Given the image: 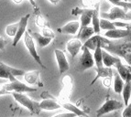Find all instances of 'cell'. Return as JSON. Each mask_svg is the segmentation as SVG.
Segmentation results:
<instances>
[{
    "instance_id": "1",
    "label": "cell",
    "mask_w": 131,
    "mask_h": 117,
    "mask_svg": "<svg viewBox=\"0 0 131 117\" xmlns=\"http://www.w3.org/2000/svg\"><path fill=\"white\" fill-rule=\"evenodd\" d=\"M103 49L125 58L126 61L131 65V42L114 43L109 40L104 46Z\"/></svg>"
},
{
    "instance_id": "2",
    "label": "cell",
    "mask_w": 131,
    "mask_h": 117,
    "mask_svg": "<svg viewBox=\"0 0 131 117\" xmlns=\"http://www.w3.org/2000/svg\"><path fill=\"white\" fill-rule=\"evenodd\" d=\"M12 95L18 103L21 104L22 106L26 107L31 113V114H39L40 111H41V109L39 107V102L29 99L26 94H24V92H15L14 91V92H12Z\"/></svg>"
},
{
    "instance_id": "3",
    "label": "cell",
    "mask_w": 131,
    "mask_h": 117,
    "mask_svg": "<svg viewBox=\"0 0 131 117\" xmlns=\"http://www.w3.org/2000/svg\"><path fill=\"white\" fill-rule=\"evenodd\" d=\"M100 17L104 18H107L109 20L123 19L130 20L131 21V11L127 10L121 7L115 6L110 9L109 12H102L100 13Z\"/></svg>"
},
{
    "instance_id": "4",
    "label": "cell",
    "mask_w": 131,
    "mask_h": 117,
    "mask_svg": "<svg viewBox=\"0 0 131 117\" xmlns=\"http://www.w3.org/2000/svg\"><path fill=\"white\" fill-rule=\"evenodd\" d=\"M82 50H83V54H82L81 58H79L78 64H77V69L79 72H84L86 69L93 68L94 65V57H93L92 53L90 52L89 49L83 45Z\"/></svg>"
},
{
    "instance_id": "5",
    "label": "cell",
    "mask_w": 131,
    "mask_h": 117,
    "mask_svg": "<svg viewBox=\"0 0 131 117\" xmlns=\"http://www.w3.org/2000/svg\"><path fill=\"white\" fill-rule=\"evenodd\" d=\"M0 89L6 90V91L12 92H33V91H37L38 89L36 88H32L28 85L22 83L21 81L17 79V80L10 81L9 83H5V84L0 85Z\"/></svg>"
},
{
    "instance_id": "6",
    "label": "cell",
    "mask_w": 131,
    "mask_h": 117,
    "mask_svg": "<svg viewBox=\"0 0 131 117\" xmlns=\"http://www.w3.org/2000/svg\"><path fill=\"white\" fill-rule=\"evenodd\" d=\"M23 37H24L25 46H26V48L28 49L30 56L34 58V61H35L39 65H40V67L43 68V69H46V67H45V65H44L43 62H42L39 55L38 54L37 50H36L35 43H34V39H33V37L30 35V33L28 32V31L26 30V32H25Z\"/></svg>"
},
{
    "instance_id": "7",
    "label": "cell",
    "mask_w": 131,
    "mask_h": 117,
    "mask_svg": "<svg viewBox=\"0 0 131 117\" xmlns=\"http://www.w3.org/2000/svg\"><path fill=\"white\" fill-rule=\"evenodd\" d=\"M25 72L19 69L12 68L10 66L5 64L4 62L0 61V78L7 79L9 81H13L17 80V76L24 75Z\"/></svg>"
},
{
    "instance_id": "8",
    "label": "cell",
    "mask_w": 131,
    "mask_h": 117,
    "mask_svg": "<svg viewBox=\"0 0 131 117\" xmlns=\"http://www.w3.org/2000/svg\"><path fill=\"white\" fill-rule=\"evenodd\" d=\"M61 81H62L63 88L60 92L59 102H65V101L70 100V97L72 92V89H73V83H72V77L70 75H67V74L62 78Z\"/></svg>"
},
{
    "instance_id": "9",
    "label": "cell",
    "mask_w": 131,
    "mask_h": 117,
    "mask_svg": "<svg viewBox=\"0 0 131 117\" xmlns=\"http://www.w3.org/2000/svg\"><path fill=\"white\" fill-rule=\"evenodd\" d=\"M123 106H124V103H122L119 101L114 100V99H108L98 110L96 111V116H102V115L111 113L114 111L119 110Z\"/></svg>"
},
{
    "instance_id": "10",
    "label": "cell",
    "mask_w": 131,
    "mask_h": 117,
    "mask_svg": "<svg viewBox=\"0 0 131 117\" xmlns=\"http://www.w3.org/2000/svg\"><path fill=\"white\" fill-rule=\"evenodd\" d=\"M94 13V8H79L76 7L72 10V15H81V27L88 26L92 23V16Z\"/></svg>"
},
{
    "instance_id": "11",
    "label": "cell",
    "mask_w": 131,
    "mask_h": 117,
    "mask_svg": "<svg viewBox=\"0 0 131 117\" xmlns=\"http://www.w3.org/2000/svg\"><path fill=\"white\" fill-rule=\"evenodd\" d=\"M131 36V24L127 28H116L115 29H110L105 33V37L107 39H119L122 38H127Z\"/></svg>"
},
{
    "instance_id": "12",
    "label": "cell",
    "mask_w": 131,
    "mask_h": 117,
    "mask_svg": "<svg viewBox=\"0 0 131 117\" xmlns=\"http://www.w3.org/2000/svg\"><path fill=\"white\" fill-rule=\"evenodd\" d=\"M109 41V39H107L106 37L104 38L100 35H93L92 37L89 38V39L84 41V44L83 45L85 47H87L90 50H94L95 48L97 47L98 45H100L103 49V47L107 43V42Z\"/></svg>"
},
{
    "instance_id": "13",
    "label": "cell",
    "mask_w": 131,
    "mask_h": 117,
    "mask_svg": "<svg viewBox=\"0 0 131 117\" xmlns=\"http://www.w3.org/2000/svg\"><path fill=\"white\" fill-rule=\"evenodd\" d=\"M55 57H56V61L58 63V68H59V72L60 74H63L67 71L70 69V65L67 61L64 52L61 50H54Z\"/></svg>"
},
{
    "instance_id": "14",
    "label": "cell",
    "mask_w": 131,
    "mask_h": 117,
    "mask_svg": "<svg viewBox=\"0 0 131 117\" xmlns=\"http://www.w3.org/2000/svg\"><path fill=\"white\" fill-rule=\"evenodd\" d=\"M30 15H26L25 17H22L20 18L19 22H18V31L16 33V35L14 36V40H13V43H12V46L13 47H16V45L18 44V42L20 40L23 36H24L25 32H26V28L27 26H28V18H29Z\"/></svg>"
},
{
    "instance_id": "15",
    "label": "cell",
    "mask_w": 131,
    "mask_h": 117,
    "mask_svg": "<svg viewBox=\"0 0 131 117\" xmlns=\"http://www.w3.org/2000/svg\"><path fill=\"white\" fill-rule=\"evenodd\" d=\"M83 45V41H82L81 39H79L78 38H75V39H70L67 42L66 49H67L68 52L71 54V56L72 58H75L77 56V54L79 53V51L82 50Z\"/></svg>"
},
{
    "instance_id": "16",
    "label": "cell",
    "mask_w": 131,
    "mask_h": 117,
    "mask_svg": "<svg viewBox=\"0 0 131 117\" xmlns=\"http://www.w3.org/2000/svg\"><path fill=\"white\" fill-rule=\"evenodd\" d=\"M39 107L41 110H47V111H53L60 109L61 107L60 102L55 99L54 97H49L44 98L41 102H39Z\"/></svg>"
},
{
    "instance_id": "17",
    "label": "cell",
    "mask_w": 131,
    "mask_h": 117,
    "mask_svg": "<svg viewBox=\"0 0 131 117\" xmlns=\"http://www.w3.org/2000/svg\"><path fill=\"white\" fill-rule=\"evenodd\" d=\"M24 79L28 84L37 85L39 87L43 86V83H41L39 78V71H31L24 73Z\"/></svg>"
},
{
    "instance_id": "18",
    "label": "cell",
    "mask_w": 131,
    "mask_h": 117,
    "mask_svg": "<svg viewBox=\"0 0 131 117\" xmlns=\"http://www.w3.org/2000/svg\"><path fill=\"white\" fill-rule=\"evenodd\" d=\"M80 22L79 21H71L67 23L66 25L62 26L61 28H58V32L61 33V34H71V35H75L77 31H79L80 28Z\"/></svg>"
},
{
    "instance_id": "19",
    "label": "cell",
    "mask_w": 131,
    "mask_h": 117,
    "mask_svg": "<svg viewBox=\"0 0 131 117\" xmlns=\"http://www.w3.org/2000/svg\"><path fill=\"white\" fill-rule=\"evenodd\" d=\"M95 72L96 76L94 78V80H92L91 85H93L96 80H98L99 78H105V77H113V71H112L111 67H103V66H100V67H95Z\"/></svg>"
},
{
    "instance_id": "20",
    "label": "cell",
    "mask_w": 131,
    "mask_h": 117,
    "mask_svg": "<svg viewBox=\"0 0 131 117\" xmlns=\"http://www.w3.org/2000/svg\"><path fill=\"white\" fill-rule=\"evenodd\" d=\"M115 67L116 68L118 74L120 75V77L123 79V80H124L125 83H126V81H128V80H131V72L128 71L127 65H124V64H123L121 60H119V61L116 62Z\"/></svg>"
},
{
    "instance_id": "21",
    "label": "cell",
    "mask_w": 131,
    "mask_h": 117,
    "mask_svg": "<svg viewBox=\"0 0 131 117\" xmlns=\"http://www.w3.org/2000/svg\"><path fill=\"white\" fill-rule=\"evenodd\" d=\"M99 21H100V3L96 4L94 7V13L92 16V24L94 28V33L98 34L100 32L101 28L99 26Z\"/></svg>"
},
{
    "instance_id": "22",
    "label": "cell",
    "mask_w": 131,
    "mask_h": 117,
    "mask_svg": "<svg viewBox=\"0 0 131 117\" xmlns=\"http://www.w3.org/2000/svg\"><path fill=\"white\" fill-rule=\"evenodd\" d=\"M61 107L67 111H70L72 113H74L77 116H88V113H86L84 111L79 109L78 107H76L75 105H73L72 103H71L69 101H65V102H60Z\"/></svg>"
},
{
    "instance_id": "23",
    "label": "cell",
    "mask_w": 131,
    "mask_h": 117,
    "mask_svg": "<svg viewBox=\"0 0 131 117\" xmlns=\"http://www.w3.org/2000/svg\"><path fill=\"white\" fill-rule=\"evenodd\" d=\"M94 33V28L93 27H89V26H85V27H81L79 33L77 35V37L79 39H81L82 41H86L89 38H91Z\"/></svg>"
},
{
    "instance_id": "24",
    "label": "cell",
    "mask_w": 131,
    "mask_h": 117,
    "mask_svg": "<svg viewBox=\"0 0 131 117\" xmlns=\"http://www.w3.org/2000/svg\"><path fill=\"white\" fill-rule=\"evenodd\" d=\"M102 54H103V64L105 67H113L120 60L119 57H115L109 54L105 49L102 50Z\"/></svg>"
},
{
    "instance_id": "25",
    "label": "cell",
    "mask_w": 131,
    "mask_h": 117,
    "mask_svg": "<svg viewBox=\"0 0 131 117\" xmlns=\"http://www.w3.org/2000/svg\"><path fill=\"white\" fill-rule=\"evenodd\" d=\"M29 33H30V35L33 37V39H35L37 44L40 48H44V47L48 46L51 42V39H52L51 38L45 37V36H43L42 34H39V33H36V32H33V33L29 32Z\"/></svg>"
},
{
    "instance_id": "26",
    "label": "cell",
    "mask_w": 131,
    "mask_h": 117,
    "mask_svg": "<svg viewBox=\"0 0 131 117\" xmlns=\"http://www.w3.org/2000/svg\"><path fill=\"white\" fill-rule=\"evenodd\" d=\"M122 95L123 99H124L125 106L128 104V102L131 98V80L126 81L124 83V87L122 90Z\"/></svg>"
},
{
    "instance_id": "27",
    "label": "cell",
    "mask_w": 131,
    "mask_h": 117,
    "mask_svg": "<svg viewBox=\"0 0 131 117\" xmlns=\"http://www.w3.org/2000/svg\"><path fill=\"white\" fill-rule=\"evenodd\" d=\"M114 91L117 94L122 93L123 87H124V80L119 74H114Z\"/></svg>"
},
{
    "instance_id": "28",
    "label": "cell",
    "mask_w": 131,
    "mask_h": 117,
    "mask_svg": "<svg viewBox=\"0 0 131 117\" xmlns=\"http://www.w3.org/2000/svg\"><path fill=\"white\" fill-rule=\"evenodd\" d=\"M102 50H103V49H102V47L100 45L97 46L95 50H94V60L97 67L103 66V54H102Z\"/></svg>"
},
{
    "instance_id": "29",
    "label": "cell",
    "mask_w": 131,
    "mask_h": 117,
    "mask_svg": "<svg viewBox=\"0 0 131 117\" xmlns=\"http://www.w3.org/2000/svg\"><path fill=\"white\" fill-rule=\"evenodd\" d=\"M99 26H100L101 29L103 30H110V29H115L116 27L115 26L113 22H111L107 18H104V17H100V21H99Z\"/></svg>"
},
{
    "instance_id": "30",
    "label": "cell",
    "mask_w": 131,
    "mask_h": 117,
    "mask_svg": "<svg viewBox=\"0 0 131 117\" xmlns=\"http://www.w3.org/2000/svg\"><path fill=\"white\" fill-rule=\"evenodd\" d=\"M18 23H14V24L7 25V28H6V33L7 35L10 36V37H14L18 31Z\"/></svg>"
},
{
    "instance_id": "31",
    "label": "cell",
    "mask_w": 131,
    "mask_h": 117,
    "mask_svg": "<svg viewBox=\"0 0 131 117\" xmlns=\"http://www.w3.org/2000/svg\"><path fill=\"white\" fill-rule=\"evenodd\" d=\"M42 28L41 33L43 36L48 37V38H51V39H54L55 38V33L53 32V30L49 26L43 27V28Z\"/></svg>"
},
{
    "instance_id": "32",
    "label": "cell",
    "mask_w": 131,
    "mask_h": 117,
    "mask_svg": "<svg viewBox=\"0 0 131 117\" xmlns=\"http://www.w3.org/2000/svg\"><path fill=\"white\" fill-rule=\"evenodd\" d=\"M36 24L39 28H43V27L49 26L48 23H47V20L44 18V17H42L41 15H38L36 17Z\"/></svg>"
},
{
    "instance_id": "33",
    "label": "cell",
    "mask_w": 131,
    "mask_h": 117,
    "mask_svg": "<svg viewBox=\"0 0 131 117\" xmlns=\"http://www.w3.org/2000/svg\"><path fill=\"white\" fill-rule=\"evenodd\" d=\"M115 6H117V7H121L123 8L127 9V10L131 11V2H127V1H116V2L114 3Z\"/></svg>"
},
{
    "instance_id": "34",
    "label": "cell",
    "mask_w": 131,
    "mask_h": 117,
    "mask_svg": "<svg viewBox=\"0 0 131 117\" xmlns=\"http://www.w3.org/2000/svg\"><path fill=\"white\" fill-rule=\"evenodd\" d=\"M82 4L86 8H94V6L96 5V3L94 2V0H82Z\"/></svg>"
},
{
    "instance_id": "35",
    "label": "cell",
    "mask_w": 131,
    "mask_h": 117,
    "mask_svg": "<svg viewBox=\"0 0 131 117\" xmlns=\"http://www.w3.org/2000/svg\"><path fill=\"white\" fill-rule=\"evenodd\" d=\"M122 116L124 117H131V102L126 105V108L124 109L122 113Z\"/></svg>"
},
{
    "instance_id": "36",
    "label": "cell",
    "mask_w": 131,
    "mask_h": 117,
    "mask_svg": "<svg viewBox=\"0 0 131 117\" xmlns=\"http://www.w3.org/2000/svg\"><path fill=\"white\" fill-rule=\"evenodd\" d=\"M103 85L105 87V88H110L112 85V77H105L103 78V81H102Z\"/></svg>"
},
{
    "instance_id": "37",
    "label": "cell",
    "mask_w": 131,
    "mask_h": 117,
    "mask_svg": "<svg viewBox=\"0 0 131 117\" xmlns=\"http://www.w3.org/2000/svg\"><path fill=\"white\" fill-rule=\"evenodd\" d=\"M54 116L58 117H76L77 115L74 113H58V114H55Z\"/></svg>"
},
{
    "instance_id": "38",
    "label": "cell",
    "mask_w": 131,
    "mask_h": 117,
    "mask_svg": "<svg viewBox=\"0 0 131 117\" xmlns=\"http://www.w3.org/2000/svg\"><path fill=\"white\" fill-rule=\"evenodd\" d=\"M6 47V40L3 37H0V50H5Z\"/></svg>"
},
{
    "instance_id": "39",
    "label": "cell",
    "mask_w": 131,
    "mask_h": 117,
    "mask_svg": "<svg viewBox=\"0 0 131 117\" xmlns=\"http://www.w3.org/2000/svg\"><path fill=\"white\" fill-rule=\"evenodd\" d=\"M4 94H12V93L8 91H6V90L0 89V95H4Z\"/></svg>"
},
{
    "instance_id": "40",
    "label": "cell",
    "mask_w": 131,
    "mask_h": 117,
    "mask_svg": "<svg viewBox=\"0 0 131 117\" xmlns=\"http://www.w3.org/2000/svg\"><path fill=\"white\" fill-rule=\"evenodd\" d=\"M51 4H53V5H57L58 3L60 2V0H49Z\"/></svg>"
},
{
    "instance_id": "41",
    "label": "cell",
    "mask_w": 131,
    "mask_h": 117,
    "mask_svg": "<svg viewBox=\"0 0 131 117\" xmlns=\"http://www.w3.org/2000/svg\"><path fill=\"white\" fill-rule=\"evenodd\" d=\"M28 1H29V2H30V4L32 5L33 7H36V3H35V1H34V0H28Z\"/></svg>"
},
{
    "instance_id": "42",
    "label": "cell",
    "mask_w": 131,
    "mask_h": 117,
    "mask_svg": "<svg viewBox=\"0 0 131 117\" xmlns=\"http://www.w3.org/2000/svg\"><path fill=\"white\" fill-rule=\"evenodd\" d=\"M23 0H13V2L16 3V4H19V3H21Z\"/></svg>"
},
{
    "instance_id": "43",
    "label": "cell",
    "mask_w": 131,
    "mask_h": 117,
    "mask_svg": "<svg viewBox=\"0 0 131 117\" xmlns=\"http://www.w3.org/2000/svg\"><path fill=\"white\" fill-rule=\"evenodd\" d=\"M107 1H109L110 3H112V4H114V3L116 2V1H122V0H107Z\"/></svg>"
},
{
    "instance_id": "44",
    "label": "cell",
    "mask_w": 131,
    "mask_h": 117,
    "mask_svg": "<svg viewBox=\"0 0 131 117\" xmlns=\"http://www.w3.org/2000/svg\"><path fill=\"white\" fill-rule=\"evenodd\" d=\"M127 69H128V71L131 72V65L130 64H128V65H127Z\"/></svg>"
},
{
    "instance_id": "45",
    "label": "cell",
    "mask_w": 131,
    "mask_h": 117,
    "mask_svg": "<svg viewBox=\"0 0 131 117\" xmlns=\"http://www.w3.org/2000/svg\"><path fill=\"white\" fill-rule=\"evenodd\" d=\"M94 1L96 3V4H97V3H100L101 2V0H94Z\"/></svg>"
}]
</instances>
